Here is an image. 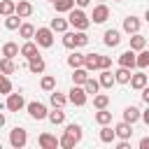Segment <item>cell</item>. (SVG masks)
Masks as SVG:
<instances>
[{
    "instance_id": "obj_1",
    "label": "cell",
    "mask_w": 149,
    "mask_h": 149,
    "mask_svg": "<svg viewBox=\"0 0 149 149\" xmlns=\"http://www.w3.org/2000/svg\"><path fill=\"white\" fill-rule=\"evenodd\" d=\"M68 26H72L74 30H86V28L91 26V19L84 14V9H81V7H79V9H74V7H72V9L68 12Z\"/></svg>"
},
{
    "instance_id": "obj_2",
    "label": "cell",
    "mask_w": 149,
    "mask_h": 149,
    "mask_svg": "<svg viewBox=\"0 0 149 149\" xmlns=\"http://www.w3.org/2000/svg\"><path fill=\"white\" fill-rule=\"evenodd\" d=\"M33 37H35V44L37 47H51L54 44V30L51 28H37L35 33H33Z\"/></svg>"
},
{
    "instance_id": "obj_3",
    "label": "cell",
    "mask_w": 149,
    "mask_h": 149,
    "mask_svg": "<svg viewBox=\"0 0 149 149\" xmlns=\"http://www.w3.org/2000/svg\"><path fill=\"white\" fill-rule=\"evenodd\" d=\"M68 93H70V95H68V102H72L74 107H84V105H86V98H88V95H86V91H84L81 86L74 84Z\"/></svg>"
},
{
    "instance_id": "obj_4",
    "label": "cell",
    "mask_w": 149,
    "mask_h": 149,
    "mask_svg": "<svg viewBox=\"0 0 149 149\" xmlns=\"http://www.w3.org/2000/svg\"><path fill=\"white\" fill-rule=\"evenodd\" d=\"M26 142H28V133H26V128H19V126H16V128L9 133V144H12L14 149H23Z\"/></svg>"
},
{
    "instance_id": "obj_5",
    "label": "cell",
    "mask_w": 149,
    "mask_h": 149,
    "mask_svg": "<svg viewBox=\"0 0 149 149\" xmlns=\"http://www.w3.org/2000/svg\"><path fill=\"white\" fill-rule=\"evenodd\" d=\"M5 107H7L9 112H21V109L26 107V100H23L21 93H7V102H5Z\"/></svg>"
},
{
    "instance_id": "obj_6",
    "label": "cell",
    "mask_w": 149,
    "mask_h": 149,
    "mask_svg": "<svg viewBox=\"0 0 149 149\" xmlns=\"http://www.w3.org/2000/svg\"><path fill=\"white\" fill-rule=\"evenodd\" d=\"M26 109H28V114H30L33 119H37V121L47 119V105H44V102L33 100V102H28V105H26Z\"/></svg>"
},
{
    "instance_id": "obj_7",
    "label": "cell",
    "mask_w": 149,
    "mask_h": 149,
    "mask_svg": "<svg viewBox=\"0 0 149 149\" xmlns=\"http://www.w3.org/2000/svg\"><path fill=\"white\" fill-rule=\"evenodd\" d=\"M107 19H109V7H107L105 2L95 5V7H93V14H91V21H93V23H105Z\"/></svg>"
},
{
    "instance_id": "obj_8",
    "label": "cell",
    "mask_w": 149,
    "mask_h": 149,
    "mask_svg": "<svg viewBox=\"0 0 149 149\" xmlns=\"http://www.w3.org/2000/svg\"><path fill=\"white\" fill-rule=\"evenodd\" d=\"M114 135H116L119 140H130V135H133V123H128V121L116 123V126H114Z\"/></svg>"
},
{
    "instance_id": "obj_9",
    "label": "cell",
    "mask_w": 149,
    "mask_h": 149,
    "mask_svg": "<svg viewBox=\"0 0 149 149\" xmlns=\"http://www.w3.org/2000/svg\"><path fill=\"white\" fill-rule=\"evenodd\" d=\"M37 54H40V51H37V44H35V42H30V40H26V42L19 47V56H23L26 61H28V58H33V56H37Z\"/></svg>"
},
{
    "instance_id": "obj_10",
    "label": "cell",
    "mask_w": 149,
    "mask_h": 149,
    "mask_svg": "<svg viewBox=\"0 0 149 149\" xmlns=\"http://www.w3.org/2000/svg\"><path fill=\"white\" fill-rule=\"evenodd\" d=\"M147 81H149V79H147V74H144L142 70H140V72H130V79H128V84H130L135 91L144 88V86H147Z\"/></svg>"
},
{
    "instance_id": "obj_11",
    "label": "cell",
    "mask_w": 149,
    "mask_h": 149,
    "mask_svg": "<svg viewBox=\"0 0 149 149\" xmlns=\"http://www.w3.org/2000/svg\"><path fill=\"white\" fill-rule=\"evenodd\" d=\"M14 14L21 16V19H28L33 14V5L28 0H19V2H14Z\"/></svg>"
},
{
    "instance_id": "obj_12",
    "label": "cell",
    "mask_w": 149,
    "mask_h": 149,
    "mask_svg": "<svg viewBox=\"0 0 149 149\" xmlns=\"http://www.w3.org/2000/svg\"><path fill=\"white\" fill-rule=\"evenodd\" d=\"M140 26H142V21H140L137 16H126V19H123V33H128V35L140 33Z\"/></svg>"
},
{
    "instance_id": "obj_13",
    "label": "cell",
    "mask_w": 149,
    "mask_h": 149,
    "mask_svg": "<svg viewBox=\"0 0 149 149\" xmlns=\"http://www.w3.org/2000/svg\"><path fill=\"white\" fill-rule=\"evenodd\" d=\"M84 68L88 72L100 70V54H84Z\"/></svg>"
},
{
    "instance_id": "obj_14",
    "label": "cell",
    "mask_w": 149,
    "mask_h": 149,
    "mask_svg": "<svg viewBox=\"0 0 149 149\" xmlns=\"http://www.w3.org/2000/svg\"><path fill=\"white\" fill-rule=\"evenodd\" d=\"M44 68H47V65H44V58H42L40 54H37V56H33V58H28V70H30L33 74H42V72H44Z\"/></svg>"
},
{
    "instance_id": "obj_15",
    "label": "cell",
    "mask_w": 149,
    "mask_h": 149,
    "mask_svg": "<svg viewBox=\"0 0 149 149\" xmlns=\"http://www.w3.org/2000/svg\"><path fill=\"white\" fill-rule=\"evenodd\" d=\"M98 84L100 88H112L116 81H114V72L107 68V70H100V77H98Z\"/></svg>"
},
{
    "instance_id": "obj_16",
    "label": "cell",
    "mask_w": 149,
    "mask_h": 149,
    "mask_svg": "<svg viewBox=\"0 0 149 149\" xmlns=\"http://www.w3.org/2000/svg\"><path fill=\"white\" fill-rule=\"evenodd\" d=\"M102 37H105L102 42H105L107 47H119V44H121V33H119V30H114V28L105 30V35H102Z\"/></svg>"
},
{
    "instance_id": "obj_17",
    "label": "cell",
    "mask_w": 149,
    "mask_h": 149,
    "mask_svg": "<svg viewBox=\"0 0 149 149\" xmlns=\"http://www.w3.org/2000/svg\"><path fill=\"white\" fill-rule=\"evenodd\" d=\"M119 65H121V68H128V70H133V68H135V51H133V49L123 51V54L119 56Z\"/></svg>"
},
{
    "instance_id": "obj_18",
    "label": "cell",
    "mask_w": 149,
    "mask_h": 149,
    "mask_svg": "<svg viewBox=\"0 0 149 149\" xmlns=\"http://www.w3.org/2000/svg\"><path fill=\"white\" fill-rule=\"evenodd\" d=\"M37 142H40L42 149H56V147H58V137H54L51 133H42Z\"/></svg>"
},
{
    "instance_id": "obj_19",
    "label": "cell",
    "mask_w": 149,
    "mask_h": 149,
    "mask_svg": "<svg viewBox=\"0 0 149 149\" xmlns=\"http://www.w3.org/2000/svg\"><path fill=\"white\" fill-rule=\"evenodd\" d=\"M130 49H133V51L147 49V37L140 35V33H133V35H130Z\"/></svg>"
},
{
    "instance_id": "obj_20",
    "label": "cell",
    "mask_w": 149,
    "mask_h": 149,
    "mask_svg": "<svg viewBox=\"0 0 149 149\" xmlns=\"http://www.w3.org/2000/svg\"><path fill=\"white\" fill-rule=\"evenodd\" d=\"M91 72L86 70V68H72V84H77V86H81L84 81H86V77H88Z\"/></svg>"
},
{
    "instance_id": "obj_21",
    "label": "cell",
    "mask_w": 149,
    "mask_h": 149,
    "mask_svg": "<svg viewBox=\"0 0 149 149\" xmlns=\"http://www.w3.org/2000/svg\"><path fill=\"white\" fill-rule=\"evenodd\" d=\"M81 88L86 91V95H95V93L100 91V84H98V79H93V77L88 74V77H86V81L81 84Z\"/></svg>"
},
{
    "instance_id": "obj_22",
    "label": "cell",
    "mask_w": 149,
    "mask_h": 149,
    "mask_svg": "<svg viewBox=\"0 0 149 149\" xmlns=\"http://www.w3.org/2000/svg\"><path fill=\"white\" fill-rule=\"evenodd\" d=\"M47 119H49L54 126H61V123L65 121V112H63V107H54V112H47Z\"/></svg>"
},
{
    "instance_id": "obj_23",
    "label": "cell",
    "mask_w": 149,
    "mask_h": 149,
    "mask_svg": "<svg viewBox=\"0 0 149 149\" xmlns=\"http://www.w3.org/2000/svg\"><path fill=\"white\" fill-rule=\"evenodd\" d=\"M0 72L2 74H14L16 72V63H14V58H0Z\"/></svg>"
},
{
    "instance_id": "obj_24",
    "label": "cell",
    "mask_w": 149,
    "mask_h": 149,
    "mask_svg": "<svg viewBox=\"0 0 149 149\" xmlns=\"http://www.w3.org/2000/svg\"><path fill=\"white\" fill-rule=\"evenodd\" d=\"M2 56L5 58H16L19 56V44L16 42H5L2 44Z\"/></svg>"
},
{
    "instance_id": "obj_25",
    "label": "cell",
    "mask_w": 149,
    "mask_h": 149,
    "mask_svg": "<svg viewBox=\"0 0 149 149\" xmlns=\"http://www.w3.org/2000/svg\"><path fill=\"white\" fill-rule=\"evenodd\" d=\"M147 65H149V51H147V49H140V51L135 54V68L144 70Z\"/></svg>"
},
{
    "instance_id": "obj_26",
    "label": "cell",
    "mask_w": 149,
    "mask_h": 149,
    "mask_svg": "<svg viewBox=\"0 0 149 149\" xmlns=\"http://www.w3.org/2000/svg\"><path fill=\"white\" fill-rule=\"evenodd\" d=\"M123 121H128V123H137V121H140V109L133 107V105L126 107V109H123Z\"/></svg>"
},
{
    "instance_id": "obj_27",
    "label": "cell",
    "mask_w": 149,
    "mask_h": 149,
    "mask_svg": "<svg viewBox=\"0 0 149 149\" xmlns=\"http://www.w3.org/2000/svg\"><path fill=\"white\" fill-rule=\"evenodd\" d=\"M65 135H70L74 142H79L84 133H81V126H79V123H68V126H65Z\"/></svg>"
},
{
    "instance_id": "obj_28",
    "label": "cell",
    "mask_w": 149,
    "mask_h": 149,
    "mask_svg": "<svg viewBox=\"0 0 149 149\" xmlns=\"http://www.w3.org/2000/svg\"><path fill=\"white\" fill-rule=\"evenodd\" d=\"M49 28H51L54 33H65V30H68V19H61V16H56V19H51Z\"/></svg>"
},
{
    "instance_id": "obj_29",
    "label": "cell",
    "mask_w": 149,
    "mask_h": 149,
    "mask_svg": "<svg viewBox=\"0 0 149 149\" xmlns=\"http://www.w3.org/2000/svg\"><path fill=\"white\" fill-rule=\"evenodd\" d=\"M68 65L70 68H84V54H79L77 49L68 56Z\"/></svg>"
},
{
    "instance_id": "obj_30",
    "label": "cell",
    "mask_w": 149,
    "mask_h": 149,
    "mask_svg": "<svg viewBox=\"0 0 149 149\" xmlns=\"http://www.w3.org/2000/svg\"><path fill=\"white\" fill-rule=\"evenodd\" d=\"M130 72H133V70H128V68H121V65H119V70L114 72V81H116V84H128Z\"/></svg>"
},
{
    "instance_id": "obj_31",
    "label": "cell",
    "mask_w": 149,
    "mask_h": 149,
    "mask_svg": "<svg viewBox=\"0 0 149 149\" xmlns=\"http://www.w3.org/2000/svg\"><path fill=\"white\" fill-rule=\"evenodd\" d=\"M49 100H51L54 107H65L68 95H63V93H58V91H49Z\"/></svg>"
},
{
    "instance_id": "obj_32",
    "label": "cell",
    "mask_w": 149,
    "mask_h": 149,
    "mask_svg": "<svg viewBox=\"0 0 149 149\" xmlns=\"http://www.w3.org/2000/svg\"><path fill=\"white\" fill-rule=\"evenodd\" d=\"M54 7H56L58 14H68L74 7V0H54Z\"/></svg>"
},
{
    "instance_id": "obj_33",
    "label": "cell",
    "mask_w": 149,
    "mask_h": 149,
    "mask_svg": "<svg viewBox=\"0 0 149 149\" xmlns=\"http://www.w3.org/2000/svg\"><path fill=\"white\" fill-rule=\"evenodd\" d=\"M114 137H116V135H114V128H109V126L105 123V126L100 128V142L109 144V142H114Z\"/></svg>"
},
{
    "instance_id": "obj_34",
    "label": "cell",
    "mask_w": 149,
    "mask_h": 149,
    "mask_svg": "<svg viewBox=\"0 0 149 149\" xmlns=\"http://www.w3.org/2000/svg\"><path fill=\"white\" fill-rule=\"evenodd\" d=\"M16 30H19V35H21L23 40H33V33H35V26H33V23H21V26H19Z\"/></svg>"
},
{
    "instance_id": "obj_35",
    "label": "cell",
    "mask_w": 149,
    "mask_h": 149,
    "mask_svg": "<svg viewBox=\"0 0 149 149\" xmlns=\"http://www.w3.org/2000/svg\"><path fill=\"white\" fill-rule=\"evenodd\" d=\"M40 86H42V91H54L56 88V77H51V74H44L42 79H40Z\"/></svg>"
},
{
    "instance_id": "obj_36",
    "label": "cell",
    "mask_w": 149,
    "mask_h": 149,
    "mask_svg": "<svg viewBox=\"0 0 149 149\" xmlns=\"http://www.w3.org/2000/svg\"><path fill=\"white\" fill-rule=\"evenodd\" d=\"M19 26H21V16H16V14L5 16V28H7V30H16Z\"/></svg>"
},
{
    "instance_id": "obj_37",
    "label": "cell",
    "mask_w": 149,
    "mask_h": 149,
    "mask_svg": "<svg viewBox=\"0 0 149 149\" xmlns=\"http://www.w3.org/2000/svg\"><path fill=\"white\" fill-rule=\"evenodd\" d=\"M107 105H109V95H105V93H95L93 95V107L95 109H102Z\"/></svg>"
},
{
    "instance_id": "obj_38",
    "label": "cell",
    "mask_w": 149,
    "mask_h": 149,
    "mask_svg": "<svg viewBox=\"0 0 149 149\" xmlns=\"http://www.w3.org/2000/svg\"><path fill=\"white\" fill-rule=\"evenodd\" d=\"M95 121H98L100 126H105V123H109V121H112V112H107V107H102V109H98V112H95Z\"/></svg>"
},
{
    "instance_id": "obj_39",
    "label": "cell",
    "mask_w": 149,
    "mask_h": 149,
    "mask_svg": "<svg viewBox=\"0 0 149 149\" xmlns=\"http://www.w3.org/2000/svg\"><path fill=\"white\" fill-rule=\"evenodd\" d=\"M14 2H16V0H0V14H2V16L14 14Z\"/></svg>"
},
{
    "instance_id": "obj_40",
    "label": "cell",
    "mask_w": 149,
    "mask_h": 149,
    "mask_svg": "<svg viewBox=\"0 0 149 149\" xmlns=\"http://www.w3.org/2000/svg\"><path fill=\"white\" fill-rule=\"evenodd\" d=\"M86 44H88L86 30H74V47H86Z\"/></svg>"
},
{
    "instance_id": "obj_41",
    "label": "cell",
    "mask_w": 149,
    "mask_h": 149,
    "mask_svg": "<svg viewBox=\"0 0 149 149\" xmlns=\"http://www.w3.org/2000/svg\"><path fill=\"white\" fill-rule=\"evenodd\" d=\"M63 47H65V49H77V47H74V33H72V30H65V33H63Z\"/></svg>"
},
{
    "instance_id": "obj_42",
    "label": "cell",
    "mask_w": 149,
    "mask_h": 149,
    "mask_svg": "<svg viewBox=\"0 0 149 149\" xmlns=\"http://www.w3.org/2000/svg\"><path fill=\"white\" fill-rule=\"evenodd\" d=\"M0 93H12V81H9V77L7 74H0Z\"/></svg>"
},
{
    "instance_id": "obj_43",
    "label": "cell",
    "mask_w": 149,
    "mask_h": 149,
    "mask_svg": "<svg viewBox=\"0 0 149 149\" xmlns=\"http://www.w3.org/2000/svg\"><path fill=\"white\" fill-rule=\"evenodd\" d=\"M74 144H77V142H74V140H72L70 135H65V133H63V137L58 140V147H63V149H72Z\"/></svg>"
},
{
    "instance_id": "obj_44",
    "label": "cell",
    "mask_w": 149,
    "mask_h": 149,
    "mask_svg": "<svg viewBox=\"0 0 149 149\" xmlns=\"http://www.w3.org/2000/svg\"><path fill=\"white\" fill-rule=\"evenodd\" d=\"M107 68H112V58L109 56H100V70H107Z\"/></svg>"
},
{
    "instance_id": "obj_45",
    "label": "cell",
    "mask_w": 149,
    "mask_h": 149,
    "mask_svg": "<svg viewBox=\"0 0 149 149\" xmlns=\"http://www.w3.org/2000/svg\"><path fill=\"white\" fill-rule=\"evenodd\" d=\"M116 149H130V144H128V140H121V142L116 144Z\"/></svg>"
},
{
    "instance_id": "obj_46",
    "label": "cell",
    "mask_w": 149,
    "mask_h": 149,
    "mask_svg": "<svg viewBox=\"0 0 149 149\" xmlns=\"http://www.w3.org/2000/svg\"><path fill=\"white\" fill-rule=\"evenodd\" d=\"M147 147H149V137H142L140 140V149H147Z\"/></svg>"
},
{
    "instance_id": "obj_47",
    "label": "cell",
    "mask_w": 149,
    "mask_h": 149,
    "mask_svg": "<svg viewBox=\"0 0 149 149\" xmlns=\"http://www.w3.org/2000/svg\"><path fill=\"white\" fill-rule=\"evenodd\" d=\"M74 2H77V5H79V7H86V5H88V2H91V0H74Z\"/></svg>"
},
{
    "instance_id": "obj_48",
    "label": "cell",
    "mask_w": 149,
    "mask_h": 149,
    "mask_svg": "<svg viewBox=\"0 0 149 149\" xmlns=\"http://www.w3.org/2000/svg\"><path fill=\"white\" fill-rule=\"evenodd\" d=\"M5 121H7V119H5V114H2V112H0V128H2V126H5Z\"/></svg>"
},
{
    "instance_id": "obj_49",
    "label": "cell",
    "mask_w": 149,
    "mask_h": 149,
    "mask_svg": "<svg viewBox=\"0 0 149 149\" xmlns=\"http://www.w3.org/2000/svg\"><path fill=\"white\" fill-rule=\"evenodd\" d=\"M116 2H121V0H116Z\"/></svg>"
},
{
    "instance_id": "obj_50",
    "label": "cell",
    "mask_w": 149,
    "mask_h": 149,
    "mask_svg": "<svg viewBox=\"0 0 149 149\" xmlns=\"http://www.w3.org/2000/svg\"><path fill=\"white\" fill-rule=\"evenodd\" d=\"M49 2H54V0H49Z\"/></svg>"
},
{
    "instance_id": "obj_51",
    "label": "cell",
    "mask_w": 149,
    "mask_h": 149,
    "mask_svg": "<svg viewBox=\"0 0 149 149\" xmlns=\"http://www.w3.org/2000/svg\"><path fill=\"white\" fill-rule=\"evenodd\" d=\"M100 2H105V0H100Z\"/></svg>"
},
{
    "instance_id": "obj_52",
    "label": "cell",
    "mask_w": 149,
    "mask_h": 149,
    "mask_svg": "<svg viewBox=\"0 0 149 149\" xmlns=\"http://www.w3.org/2000/svg\"><path fill=\"white\" fill-rule=\"evenodd\" d=\"M0 74H2V72H0Z\"/></svg>"
}]
</instances>
